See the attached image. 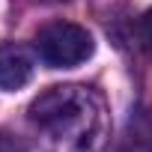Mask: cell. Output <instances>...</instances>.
Returning a JSON list of instances; mask_svg holds the SVG:
<instances>
[{
	"label": "cell",
	"mask_w": 152,
	"mask_h": 152,
	"mask_svg": "<svg viewBox=\"0 0 152 152\" xmlns=\"http://www.w3.org/2000/svg\"><path fill=\"white\" fill-rule=\"evenodd\" d=\"M33 125L54 152H96L104 140V102L87 87H51L30 104Z\"/></svg>",
	"instance_id": "6da1fadb"
},
{
	"label": "cell",
	"mask_w": 152,
	"mask_h": 152,
	"mask_svg": "<svg viewBox=\"0 0 152 152\" xmlns=\"http://www.w3.org/2000/svg\"><path fill=\"white\" fill-rule=\"evenodd\" d=\"M96 51V42L87 27L72 24V21H54L45 24L36 33V54L51 69H72L90 60Z\"/></svg>",
	"instance_id": "7a4b0ae2"
},
{
	"label": "cell",
	"mask_w": 152,
	"mask_h": 152,
	"mask_svg": "<svg viewBox=\"0 0 152 152\" xmlns=\"http://www.w3.org/2000/svg\"><path fill=\"white\" fill-rule=\"evenodd\" d=\"M33 78V57L21 45H3L0 48V90L15 93L27 87Z\"/></svg>",
	"instance_id": "3957f363"
},
{
	"label": "cell",
	"mask_w": 152,
	"mask_h": 152,
	"mask_svg": "<svg viewBox=\"0 0 152 152\" xmlns=\"http://www.w3.org/2000/svg\"><path fill=\"white\" fill-rule=\"evenodd\" d=\"M0 152H27V149H24V143H21L15 134L0 131Z\"/></svg>",
	"instance_id": "277c9868"
},
{
	"label": "cell",
	"mask_w": 152,
	"mask_h": 152,
	"mask_svg": "<svg viewBox=\"0 0 152 152\" xmlns=\"http://www.w3.org/2000/svg\"><path fill=\"white\" fill-rule=\"evenodd\" d=\"M143 33H146V39L152 42V9L146 12V18H143Z\"/></svg>",
	"instance_id": "5b68a950"
},
{
	"label": "cell",
	"mask_w": 152,
	"mask_h": 152,
	"mask_svg": "<svg viewBox=\"0 0 152 152\" xmlns=\"http://www.w3.org/2000/svg\"><path fill=\"white\" fill-rule=\"evenodd\" d=\"M48 3H60V0H48Z\"/></svg>",
	"instance_id": "8992f818"
}]
</instances>
